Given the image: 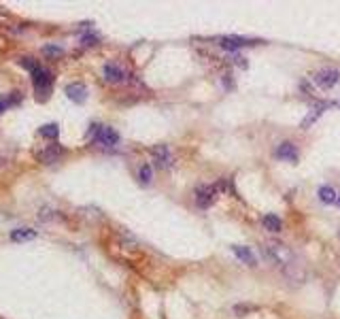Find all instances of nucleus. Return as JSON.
<instances>
[{
    "label": "nucleus",
    "instance_id": "nucleus-28",
    "mask_svg": "<svg viewBox=\"0 0 340 319\" xmlns=\"http://www.w3.org/2000/svg\"><path fill=\"white\" fill-rule=\"evenodd\" d=\"M338 236H340V232H338Z\"/></svg>",
    "mask_w": 340,
    "mask_h": 319
},
{
    "label": "nucleus",
    "instance_id": "nucleus-15",
    "mask_svg": "<svg viewBox=\"0 0 340 319\" xmlns=\"http://www.w3.org/2000/svg\"><path fill=\"white\" fill-rule=\"evenodd\" d=\"M261 226H264V228H266L268 232H281L283 222L274 215V213H266V215L261 217Z\"/></svg>",
    "mask_w": 340,
    "mask_h": 319
},
{
    "label": "nucleus",
    "instance_id": "nucleus-6",
    "mask_svg": "<svg viewBox=\"0 0 340 319\" xmlns=\"http://www.w3.org/2000/svg\"><path fill=\"white\" fill-rule=\"evenodd\" d=\"M259 43L257 39H245V37H219L217 39V45L225 49V51H238L240 47H247V45H255Z\"/></svg>",
    "mask_w": 340,
    "mask_h": 319
},
{
    "label": "nucleus",
    "instance_id": "nucleus-5",
    "mask_svg": "<svg viewBox=\"0 0 340 319\" xmlns=\"http://www.w3.org/2000/svg\"><path fill=\"white\" fill-rule=\"evenodd\" d=\"M217 198V187L215 185H198L196 187V194H194V200H196V207L198 209H209Z\"/></svg>",
    "mask_w": 340,
    "mask_h": 319
},
{
    "label": "nucleus",
    "instance_id": "nucleus-9",
    "mask_svg": "<svg viewBox=\"0 0 340 319\" xmlns=\"http://www.w3.org/2000/svg\"><path fill=\"white\" fill-rule=\"evenodd\" d=\"M64 91H66L68 100H73L77 104L85 102V98H87V88H85L83 83H68L66 88H64Z\"/></svg>",
    "mask_w": 340,
    "mask_h": 319
},
{
    "label": "nucleus",
    "instance_id": "nucleus-7",
    "mask_svg": "<svg viewBox=\"0 0 340 319\" xmlns=\"http://www.w3.org/2000/svg\"><path fill=\"white\" fill-rule=\"evenodd\" d=\"M64 155V147L53 143V145H47L45 149H41V151L37 153V160L42 162V164H55L60 158Z\"/></svg>",
    "mask_w": 340,
    "mask_h": 319
},
{
    "label": "nucleus",
    "instance_id": "nucleus-10",
    "mask_svg": "<svg viewBox=\"0 0 340 319\" xmlns=\"http://www.w3.org/2000/svg\"><path fill=\"white\" fill-rule=\"evenodd\" d=\"M102 73H104V79L109 81V83H122L126 79V73H124V68L122 66H117V64H104V68H102Z\"/></svg>",
    "mask_w": 340,
    "mask_h": 319
},
{
    "label": "nucleus",
    "instance_id": "nucleus-21",
    "mask_svg": "<svg viewBox=\"0 0 340 319\" xmlns=\"http://www.w3.org/2000/svg\"><path fill=\"white\" fill-rule=\"evenodd\" d=\"M19 64H21L24 68L30 70V73H37V70L41 68V64H39L37 60H32V58H21V60H19Z\"/></svg>",
    "mask_w": 340,
    "mask_h": 319
},
{
    "label": "nucleus",
    "instance_id": "nucleus-2",
    "mask_svg": "<svg viewBox=\"0 0 340 319\" xmlns=\"http://www.w3.org/2000/svg\"><path fill=\"white\" fill-rule=\"evenodd\" d=\"M87 137L94 140L96 145H102V147H115V145H119V140H122V137H119V132L115 130V128H111V126H98V124H91L89 126Z\"/></svg>",
    "mask_w": 340,
    "mask_h": 319
},
{
    "label": "nucleus",
    "instance_id": "nucleus-25",
    "mask_svg": "<svg viewBox=\"0 0 340 319\" xmlns=\"http://www.w3.org/2000/svg\"><path fill=\"white\" fill-rule=\"evenodd\" d=\"M230 77H232L230 73H228V75H223V85H225V88H228V90H232V88H234V85H232V79H230Z\"/></svg>",
    "mask_w": 340,
    "mask_h": 319
},
{
    "label": "nucleus",
    "instance_id": "nucleus-20",
    "mask_svg": "<svg viewBox=\"0 0 340 319\" xmlns=\"http://www.w3.org/2000/svg\"><path fill=\"white\" fill-rule=\"evenodd\" d=\"M42 53L47 55V58H60V55L64 53L62 47H55V45H45L42 47Z\"/></svg>",
    "mask_w": 340,
    "mask_h": 319
},
{
    "label": "nucleus",
    "instance_id": "nucleus-14",
    "mask_svg": "<svg viewBox=\"0 0 340 319\" xmlns=\"http://www.w3.org/2000/svg\"><path fill=\"white\" fill-rule=\"evenodd\" d=\"M232 251H234V255H236L240 262H245V264H249V266H255V255H253V251L249 249V247L232 245Z\"/></svg>",
    "mask_w": 340,
    "mask_h": 319
},
{
    "label": "nucleus",
    "instance_id": "nucleus-4",
    "mask_svg": "<svg viewBox=\"0 0 340 319\" xmlns=\"http://www.w3.org/2000/svg\"><path fill=\"white\" fill-rule=\"evenodd\" d=\"M313 81L321 90H332L334 85L340 83V70H336V68H321L319 73H315Z\"/></svg>",
    "mask_w": 340,
    "mask_h": 319
},
{
    "label": "nucleus",
    "instance_id": "nucleus-24",
    "mask_svg": "<svg viewBox=\"0 0 340 319\" xmlns=\"http://www.w3.org/2000/svg\"><path fill=\"white\" fill-rule=\"evenodd\" d=\"M234 64H236V66L247 68V60H245V58H240V55H236V58H234Z\"/></svg>",
    "mask_w": 340,
    "mask_h": 319
},
{
    "label": "nucleus",
    "instance_id": "nucleus-8",
    "mask_svg": "<svg viewBox=\"0 0 340 319\" xmlns=\"http://www.w3.org/2000/svg\"><path fill=\"white\" fill-rule=\"evenodd\" d=\"M32 85H34V90H39V91H47L53 85V75L49 73L47 68L41 66L37 73H32Z\"/></svg>",
    "mask_w": 340,
    "mask_h": 319
},
{
    "label": "nucleus",
    "instance_id": "nucleus-19",
    "mask_svg": "<svg viewBox=\"0 0 340 319\" xmlns=\"http://www.w3.org/2000/svg\"><path fill=\"white\" fill-rule=\"evenodd\" d=\"M255 311H257V307H255V304H236V307H234V313L236 315H247V313H255Z\"/></svg>",
    "mask_w": 340,
    "mask_h": 319
},
{
    "label": "nucleus",
    "instance_id": "nucleus-13",
    "mask_svg": "<svg viewBox=\"0 0 340 319\" xmlns=\"http://www.w3.org/2000/svg\"><path fill=\"white\" fill-rule=\"evenodd\" d=\"M39 232L34 228H17V230H11V240H15V243H26V240H32L37 238Z\"/></svg>",
    "mask_w": 340,
    "mask_h": 319
},
{
    "label": "nucleus",
    "instance_id": "nucleus-26",
    "mask_svg": "<svg viewBox=\"0 0 340 319\" xmlns=\"http://www.w3.org/2000/svg\"><path fill=\"white\" fill-rule=\"evenodd\" d=\"M9 106V102H6V98H0V115L4 113V109Z\"/></svg>",
    "mask_w": 340,
    "mask_h": 319
},
{
    "label": "nucleus",
    "instance_id": "nucleus-17",
    "mask_svg": "<svg viewBox=\"0 0 340 319\" xmlns=\"http://www.w3.org/2000/svg\"><path fill=\"white\" fill-rule=\"evenodd\" d=\"M39 134L42 138H49V140H55L60 137V128L58 124H45V126H41L39 128Z\"/></svg>",
    "mask_w": 340,
    "mask_h": 319
},
{
    "label": "nucleus",
    "instance_id": "nucleus-27",
    "mask_svg": "<svg viewBox=\"0 0 340 319\" xmlns=\"http://www.w3.org/2000/svg\"><path fill=\"white\" fill-rule=\"evenodd\" d=\"M336 204H338V207H340V196H338V200H336Z\"/></svg>",
    "mask_w": 340,
    "mask_h": 319
},
{
    "label": "nucleus",
    "instance_id": "nucleus-22",
    "mask_svg": "<svg viewBox=\"0 0 340 319\" xmlns=\"http://www.w3.org/2000/svg\"><path fill=\"white\" fill-rule=\"evenodd\" d=\"M98 41H100V39H98L96 37V34H83V37H81V45L83 47H96L98 45Z\"/></svg>",
    "mask_w": 340,
    "mask_h": 319
},
{
    "label": "nucleus",
    "instance_id": "nucleus-1",
    "mask_svg": "<svg viewBox=\"0 0 340 319\" xmlns=\"http://www.w3.org/2000/svg\"><path fill=\"white\" fill-rule=\"evenodd\" d=\"M261 253H264V258L270 262V264L279 266L289 281H302L304 279V264L285 243L270 240V243H266L261 247Z\"/></svg>",
    "mask_w": 340,
    "mask_h": 319
},
{
    "label": "nucleus",
    "instance_id": "nucleus-11",
    "mask_svg": "<svg viewBox=\"0 0 340 319\" xmlns=\"http://www.w3.org/2000/svg\"><path fill=\"white\" fill-rule=\"evenodd\" d=\"M274 155L279 160H287V162H296L298 160V149L294 143H289V140H285V143H281L279 147L274 149Z\"/></svg>",
    "mask_w": 340,
    "mask_h": 319
},
{
    "label": "nucleus",
    "instance_id": "nucleus-18",
    "mask_svg": "<svg viewBox=\"0 0 340 319\" xmlns=\"http://www.w3.org/2000/svg\"><path fill=\"white\" fill-rule=\"evenodd\" d=\"M151 179H153V168L149 164H140V168H138V181L143 183V185H149Z\"/></svg>",
    "mask_w": 340,
    "mask_h": 319
},
{
    "label": "nucleus",
    "instance_id": "nucleus-3",
    "mask_svg": "<svg viewBox=\"0 0 340 319\" xmlns=\"http://www.w3.org/2000/svg\"><path fill=\"white\" fill-rule=\"evenodd\" d=\"M151 158H153V164L158 166L160 170H168L170 166H172V162H174L172 151H170V147L164 145V143L151 147Z\"/></svg>",
    "mask_w": 340,
    "mask_h": 319
},
{
    "label": "nucleus",
    "instance_id": "nucleus-12",
    "mask_svg": "<svg viewBox=\"0 0 340 319\" xmlns=\"http://www.w3.org/2000/svg\"><path fill=\"white\" fill-rule=\"evenodd\" d=\"M330 106H332V102H319V104L315 106V109H313V111H310V113H308V115H306V117H304V119H302V124H300V128H302V130H306V128H308V126H313V124L317 122V119H319V117H321V115H323V111H328V109H330Z\"/></svg>",
    "mask_w": 340,
    "mask_h": 319
},
{
    "label": "nucleus",
    "instance_id": "nucleus-23",
    "mask_svg": "<svg viewBox=\"0 0 340 319\" xmlns=\"http://www.w3.org/2000/svg\"><path fill=\"white\" fill-rule=\"evenodd\" d=\"M19 100H21L19 91H11V96H9V98H6V102H9V106H11V104H17Z\"/></svg>",
    "mask_w": 340,
    "mask_h": 319
},
{
    "label": "nucleus",
    "instance_id": "nucleus-16",
    "mask_svg": "<svg viewBox=\"0 0 340 319\" xmlns=\"http://www.w3.org/2000/svg\"><path fill=\"white\" fill-rule=\"evenodd\" d=\"M317 196L323 204H336V200H338V196H336V191H334L332 185H321L319 191H317Z\"/></svg>",
    "mask_w": 340,
    "mask_h": 319
}]
</instances>
